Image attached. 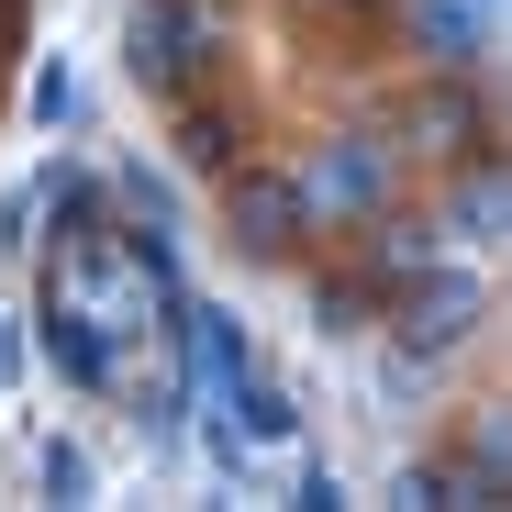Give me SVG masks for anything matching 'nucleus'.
I'll use <instances>...</instances> for the list:
<instances>
[{
	"label": "nucleus",
	"mask_w": 512,
	"mask_h": 512,
	"mask_svg": "<svg viewBox=\"0 0 512 512\" xmlns=\"http://www.w3.org/2000/svg\"><path fill=\"white\" fill-rule=\"evenodd\" d=\"M223 67V0H123V78L145 101H179Z\"/></svg>",
	"instance_id": "nucleus-1"
},
{
	"label": "nucleus",
	"mask_w": 512,
	"mask_h": 512,
	"mask_svg": "<svg viewBox=\"0 0 512 512\" xmlns=\"http://www.w3.org/2000/svg\"><path fill=\"white\" fill-rule=\"evenodd\" d=\"M212 234L256 268H290L312 245V201H301V167H268V156H234L212 179Z\"/></svg>",
	"instance_id": "nucleus-2"
},
{
	"label": "nucleus",
	"mask_w": 512,
	"mask_h": 512,
	"mask_svg": "<svg viewBox=\"0 0 512 512\" xmlns=\"http://www.w3.org/2000/svg\"><path fill=\"white\" fill-rule=\"evenodd\" d=\"M479 323H490V279L468 268V256H446V245L423 256L412 279H390V301H379V334L401 357H457Z\"/></svg>",
	"instance_id": "nucleus-3"
},
{
	"label": "nucleus",
	"mask_w": 512,
	"mask_h": 512,
	"mask_svg": "<svg viewBox=\"0 0 512 512\" xmlns=\"http://www.w3.org/2000/svg\"><path fill=\"white\" fill-rule=\"evenodd\" d=\"M390 190H401V145H379V134H346V145H323V167H301L312 234H346V223L390 212Z\"/></svg>",
	"instance_id": "nucleus-4"
},
{
	"label": "nucleus",
	"mask_w": 512,
	"mask_h": 512,
	"mask_svg": "<svg viewBox=\"0 0 512 512\" xmlns=\"http://www.w3.org/2000/svg\"><path fill=\"white\" fill-rule=\"evenodd\" d=\"M390 145H401V156H423V167L479 156V145H490V101H479V78H468V67H435V78H423V90L401 101Z\"/></svg>",
	"instance_id": "nucleus-5"
},
{
	"label": "nucleus",
	"mask_w": 512,
	"mask_h": 512,
	"mask_svg": "<svg viewBox=\"0 0 512 512\" xmlns=\"http://www.w3.org/2000/svg\"><path fill=\"white\" fill-rule=\"evenodd\" d=\"M34 357H45L78 401H112V379H123V334H101L67 290H45V279H34Z\"/></svg>",
	"instance_id": "nucleus-6"
},
{
	"label": "nucleus",
	"mask_w": 512,
	"mask_h": 512,
	"mask_svg": "<svg viewBox=\"0 0 512 512\" xmlns=\"http://www.w3.org/2000/svg\"><path fill=\"white\" fill-rule=\"evenodd\" d=\"M112 401H123V423H134L145 446H179V435H190V401H201V379H190V357H179V334H156V357L123 368Z\"/></svg>",
	"instance_id": "nucleus-7"
},
{
	"label": "nucleus",
	"mask_w": 512,
	"mask_h": 512,
	"mask_svg": "<svg viewBox=\"0 0 512 512\" xmlns=\"http://www.w3.org/2000/svg\"><path fill=\"white\" fill-rule=\"evenodd\" d=\"M156 112H167V156H179L190 179H223L234 156H256V145H245V112L212 90V78H201V90H179V101H156Z\"/></svg>",
	"instance_id": "nucleus-8"
},
{
	"label": "nucleus",
	"mask_w": 512,
	"mask_h": 512,
	"mask_svg": "<svg viewBox=\"0 0 512 512\" xmlns=\"http://www.w3.org/2000/svg\"><path fill=\"white\" fill-rule=\"evenodd\" d=\"M34 212L56 223V245H101L112 234V179H101L90 156H56L45 179H34Z\"/></svg>",
	"instance_id": "nucleus-9"
},
{
	"label": "nucleus",
	"mask_w": 512,
	"mask_h": 512,
	"mask_svg": "<svg viewBox=\"0 0 512 512\" xmlns=\"http://www.w3.org/2000/svg\"><path fill=\"white\" fill-rule=\"evenodd\" d=\"M223 412H234L245 446H301V401H290V379H268V368H234V379H223Z\"/></svg>",
	"instance_id": "nucleus-10"
},
{
	"label": "nucleus",
	"mask_w": 512,
	"mask_h": 512,
	"mask_svg": "<svg viewBox=\"0 0 512 512\" xmlns=\"http://www.w3.org/2000/svg\"><path fill=\"white\" fill-rule=\"evenodd\" d=\"M312 334H334V346H357V334H379V279L357 268V256H334V268H312Z\"/></svg>",
	"instance_id": "nucleus-11"
},
{
	"label": "nucleus",
	"mask_w": 512,
	"mask_h": 512,
	"mask_svg": "<svg viewBox=\"0 0 512 512\" xmlns=\"http://www.w3.org/2000/svg\"><path fill=\"white\" fill-rule=\"evenodd\" d=\"M490 223H501V167H490V145H479V156L446 167V234H457V245H490Z\"/></svg>",
	"instance_id": "nucleus-12"
},
{
	"label": "nucleus",
	"mask_w": 512,
	"mask_h": 512,
	"mask_svg": "<svg viewBox=\"0 0 512 512\" xmlns=\"http://www.w3.org/2000/svg\"><path fill=\"white\" fill-rule=\"evenodd\" d=\"M390 23L435 45V67H479V12H457V0H390Z\"/></svg>",
	"instance_id": "nucleus-13"
},
{
	"label": "nucleus",
	"mask_w": 512,
	"mask_h": 512,
	"mask_svg": "<svg viewBox=\"0 0 512 512\" xmlns=\"http://www.w3.org/2000/svg\"><path fill=\"white\" fill-rule=\"evenodd\" d=\"M34 490H45V501H101L90 446H78V435H45V446H34Z\"/></svg>",
	"instance_id": "nucleus-14"
},
{
	"label": "nucleus",
	"mask_w": 512,
	"mask_h": 512,
	"mask_svg": "<svg viewBox=\"0 0 512 512\" xmlns=\"http://www.w3.org/2000/svg\"><path fill=\"white\" fill-rule=\"evenodd\" d=\"M23 112H34V123H78V67H67V56H45V67L23 78Z\"/></svg>",
	"instance_id": "nucleus-15"
},
{
	"label": "nucleus",
	"mask_w": 512,
	"mask_h": 512,
	"mask_svg": "<svg viewBox=\"0 0 512 512\" xmlns=\"http://www.w3.org/2000/svg\"><path fill=\"white\" fill-rule=\"evenodd\" d=\"M290 501H301V512H346V479H334L323 457H301V468H290Z\"/></svg>",
	"instance_id": "nucleus-16"
},
{
	"label": "nucleus",
	"mask_w": 512,
	"mask_h": 512,
	"mask_svg": "<svg viewBox=\"0 0 512 512\" xmlns=\"http://www.w3.org/2000/svg\"><path fill=\"white\" fill-rule=\"evenodd\" d=\"M23 368H34V346H23V312H0V390H12Z\"/></svg>",
	"instance_id": "nucleus-17"
},
{
	"label": "nucleus",
	"mask_w": 512,
	"mask_h": 512,
	"mask_svg": "<svg viewBox=\"0 0 512 512\" xmlns=\"http://www.w3.org/2000/svg\"><path fill=\"white\" fill-rule=\"evenodd\" d=\"M23 56V0H0V67Z\"/></svg>",
	"instance_id": "nucleus-18"
},
{
	"label": "nucleus",
	"mask_w": 512,
	"mask_h": 512,
	"mask_svg": "<svg viewBox=\"0 0 512 512\" xmlns=\"http://www.w3.org/2000/svg\"><path fill=\"white\" fill-rule=\"evenodd\" d=\"M312 12H346V23H390V0H312Z\"/></svg>",
	"instance_id": "nucleus-19"
}]
</instances>
